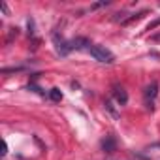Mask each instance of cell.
<instances>
[{
  "label": "cell",
  "mask_w": 160,
  "mask_h": 160,
  "mask_svg": "<svg viewBox=\"0 0 160 160\" xmlns=\"http://www.w3.org/2000/svg\"><path fill=\"white\" fill-rule=\"evenodd\" d=\"M89 53H91L92 58H96L98 62H104V64H111L115 60L113 53L108 47H104V45H91L89 47Z\"/></svg>",
  "instance_id": "1"
},
{
  "label": "cell",
  "mask_w": 160,
  "mask_h": 160,
  "mask_svg": "<svg viewBox=\"0 0 160 160\" xmlns=\"http://www.w3.org/2000/svg\"><path fill=\"white\" fill-rule=\"evenodd\" d=\"M156 94H158V81H152L151 85H147V89H145V92H143L145 102H147V106H149L151 109H152V102H154Z\"/></svg>",
  "instance_id": "2"
},
{
  "label": "cell",
  "mask_w": 160,
  "mask_h": 160,
  "mask_svg": "<svg viewBox=\"0 0 160 160\" xmlns=\"http://www.w3.org/2000/svg\"><path fill=\"white\" fill-rule=\"evenodd\" d=\"M53 42H55V47H57V51H58L62 57H66V55L72 51V47H70V42H66L64 38H58V34H53Z\"/></svg>",
  "instance_id": "3"
},
{
  "label": "cell",
  "mask_w": 160,
  "mask_h": 160,
  "mask_svg": "<svg viewBox=\"0 0 160 160\" xmlns=\"http://www.w3.org/2000/svg\"><path fill=\"white\" fill-rule=\"evenodd\" d=\"M92 43L87 40V38H73V40H70V47L72 49H85V51H89V47H91Z\"/></svg>",
  "instance_id": "4"
},
{
  "label": "cell",
  "mask_w": 160,
  "mask_h": 160,
  "mask_svg": "<svg viewBox=\"0 0 160 160\" xmlns=\"http://www.w3.org/2000/svg\"><path fill=\"white\" fill-rule=\"evenodd\" d=\"M113 96H115V100H117L121 106H126V102H128V94H126V91H124L121 85H115V87H113Z\"/></svg>",
  "instance_id": "5"
},
{
  "label": "cell",
  "mask_w": 160,
  "mask_h": 160,
  "mask_svg": "<svg viewBox=\"0 0 160 160\" xmlns=\"http://www.w3.org/2000/svg\"><path fill=\"white\" fill-rule=\"evenodd\" d=\"M102 147H104L106 152H113V151H115V139H113L111 136H108V138L102 141Z\"/></svg>",
  "instance_id": "6"
},
{
  "label": "cell",
  "mask_w": 160,
  "mask_h": 160,
  "mask_svg": "<svg viewBox=\"0 0 160 160\" xmlns=\"http://www.w3.org/2000/svg\"><path fill=\"white\" fill-rule=\"evenodd\" d=\"M49 98H51L53 102H60V100H62V92H60V89H57V87L51 89V91H49Z\"/></svg>",
  "instance_id": "7"
},
{
  "label": "cell",
  "mask_w": 160,
  "mask_h": 160,
  "mask_svg": "<svg viewBox=\"0 0 160 160\" xmlns=\"http://www.w3.org/2000/svg\"><path fill=\"white\" fill-rule=\"evenodd\" d=\"M104 106H106V109H108V111H109V113H111V115H113V117H115V119H117V117H119V111H117V109H115V108H113V102H111V100H108V102H106V104H104Z\"/></svg>",
  "instance_id": "8"
},
{
  "label": "cell",
  "mask_w": 160,
  "mask_h": 160,
  "mask_svg": "<svg viewBox=\"0 0 160 160\" xmlns=\"http://www.w3.org/2000/svg\"><path fill=\"white\" fill-rule=\"evenodd\" d=\"M158 25H160V19H156V21H152V23L149 25V30H152V28H156Z\"/></svg>",
  "instance_id": "9"
},
{
  "label": "cell",
  "mask_w": 160,
  "mask_h": 160,
  "mask_svg": "<svg viewBox=\"0 0 160 160\" xmlns=\"http://www.w3.org/2000/svg\"><path fill=\"white\" fill-rule=\"evenodd\" d=\"M141 15H145V12H141V13H138V15H136V19H139ZM132 19H134V17H130V19H126V21H124V25H126V23H130Z\"/></svg>",
  "instance_id": "10"
}]
</instances>
